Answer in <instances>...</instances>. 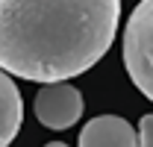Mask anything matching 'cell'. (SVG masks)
I'll use <instances>...</instances> for the list:
<instances>
[{
	"label": "cell",
	"mask_w": 153,
	"mask_h": 147,
	"mask_svg": "<svg viewBox=\"0 0 153 147\" xmlns=\"http://www.w3.org/2000/svg\"><path fill=\"white\" fill-rule=\"evenodd\" d=\"M124 68L135 88L153 100V0H141L124 27Z\"/></svg>",
	"instance_id": "7a4b0ae2"
},
{
	"label": "cell",
	"mask_w": 153,
	"mask_h": 147,
	"mask_svg": "<svg viewBox=\"0 0 153 147\" xmlns=\"http://www.w3.org/2000/svg\"><path fill=\"white\" fill-rule=\"evenodd\" d=\"M138 147H153V115H144L138 124Z\"/></svg>",
	"instance_id": "8992f818"
},
{
	"label": "cell",
	"mask_w": 153,
	"mask_h": 147,
	"mask_svg": "<svg viewBox=\"0 0 153 147\" xmlns=\"http://www.w3.org/2000/svg\"><path fill=\"white\" fill-rule=\"evenodd\" d=\"M44 147H68V144H62V141H50V144H44Z\"/></svg>",
	"instance_id": "52a82bcc"
},
{
	"label": "cell",
	"mask_w": 153,
	"mask_h": 147,
	"mask_svg": "<svg viewBox=\"0 0 153 147\" xmlns=\"http://www.w3.org/2000/svg\"><path fill=\"white\" fill-rule=\"evenodd\" d=\"M24 121V100L15 85V79L6 71H0V147H9L15 141Z\"/></svg>",
	"instance_id": "5b68a950"
},
{
	"label": "cell",
	"mask_w": 153,
	"mask_h": 147,
	"mask_svg": "<svg viewBox=\"0 0 153 147\" xmlns=\"http://www.w3.org/2000/svg\"><path fill=\"white\" fill-rule=\"evenodd\" d=\"M121 0H0V71L68 82L106 56Z\"/></svg>",
	"instance_id": "6da1fadb"
},
{
	"label": "cell",
	"mask_w": 153,
	"mask_h": 147,
	"mask_svg": "<svg viewBox=\"0 0 153 147\" xmlns=\"http://www.w3.org/2000/svg\"><path fill=\"white\" fill-rule=\"evenodd\" d=\"M82 115V94L71 82H47L36 94V118L47 129H68Z\"/></svg>",
	"instance_id": "3957f363"
},
{
	"label": "cell",
	"mask_w": 153,
	"mask_h": 147,
	"mask_svg": "<svg viewBox=\"0 0 153 147\" xmlns=\"http://www.w3.org/2000/svg\"><path fill=\"white\" fill-rule=\"evenodd\" d=\"M79 147H138V132L118 115H97L79 132Z\"/></svg>",
	"instance_id": "277c9868"
}]
</instances>
